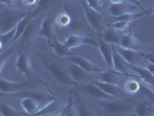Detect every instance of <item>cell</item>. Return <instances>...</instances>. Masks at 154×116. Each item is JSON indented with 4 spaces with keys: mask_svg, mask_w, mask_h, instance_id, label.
I'll return each instance as SVG.
<instances>
[{
    "mask_svg": "<svg viewBox=\"0 0 154 116\" xmlns=\"http://www.w3.org/2000/svg\"><path fill=\"white\" fill-rule=\"evenodd\" d=\"M138 9V5L124 1L122 4H111L109 6V13L114 16L123 15L128 13H136Z\"/></svg>",
    "mask_w": 154,
    "mask_h": 116,
    "instance_id": "obj_17",
    "label": "cell"
},
{
    "mask_svg": "<svg viewBox=\"0 0 154 116\" xmlns=\"http://www.w3.org/2000/svg\"><path fill=\"white\" fill-rule=\"evenodd\" d=\"M112 57H114V70L118 71V72H121V73H123V74L130 76V77H138V76L136 74V72L132 70L131 65L126 62L123 56L116 50L115 46H114Z\"/></svg>",
    "mask_w": 154,
    "mask_h": 116,
    "instance_id": "obj_10",
    "label": "cell"
},
{
    "mask_svg": "<svg viewBox=\"0 0 154 116\" xmlns=\"http://www.w3.org/2000/svg\"><path fill=\"white\" fill-rule=\"evenodd\" d=\"M16 28H13L11 30L6 31L0 35V42H1V51H5V49L8 48L11 44H13L14 39H15Z\"/></svg>",
    "mask_w": 154,
    "mask_h": 116,
    "instance_id": "obj_25",
    "label": "cell"
},
{
    "mask_svg": "<svg viewBox=\"0 0 154 116\" xmlns=\"http://www.w3.org/2000/svg\"><path fill=\"white\" fill-rule=\"evenodd\" d=\"M27 13H19L13 9H2L1 12V20H0V33L4 34L6 31L15 28L19 21L22 19Z\"/></svg>",
    "mask_w": 154,
    "mask_h": 116,
    "instance_id": "obj_4",
    "label": "cell"
},
{
    "mask_svg": "<svg viewBox=\"0 0 154 116\" xmlns=\"http://www.w3.org/2000/svg\"><path fill=\"white\" fill-rule=\"evenodd\" d=\"M145 57H146V59L148 62H151L154 64V54H146V52H145Z\"/></svg>",
    "mask_w": 154,
    "mask_h": 116,
    "instance_id": "obj_36",
    "label": "cell"
},
{
    "mask_svg": "<svg viewBox=\"0 0 154 116\" xmlns=\"http://www.w3.org/2000/svg\"><path fill=\"white\" fill-rule=\"evenodd\" d=\"M75 1H78V2H84V0H75ZM86 1V0H85Z\"/></svg>",
    "mask_w": 154,
    "mask_h": 116,
    "instance_id": "obj_42",
    "label": "cell"
},
{
    "mask_svg": "<svg viewBox=\"0 0 154 116\" xmlns=\"http://www.w3.org/2000/svg\"><path fill=\"white\" fill-rule=\"evenodd\" d=\"M84 14L87 20L88 24L92 27L94 30L102 31L103 28V16L101 14V12H97L95 9L91 8L88 5L84 6Z\"/></svg>",
    "mask_w": 154,
    "mask_h": 116,
    "instance_id": "obj_8",
    "label": "cell"
},
{
    "mask_svg": "<svg viewBox=\"0 0 154 116\" xmlns=\"http://www.w3.org/2000/svg\"><path fill=\"white\" fill-rule=\"evenodd\" d=\"M146 67L154 74V64H153V63L148 62V63H147V65H146Z\"/></svg>",
    "mask_w": 154,
    "mask_h": 116,
    "instance_id": "obj_37",
    "label": "cell"
},
{
    "mask_svg": "<svg viewBox=\"0 0 154 116\" xmlns=\"http://www.w3.org/2000/svg\"><path fill=\"white\" fill-rule=\"evenodd\" d=\"M125 1H128V2H131V4H134V5H138L139 7H140V4L138 2V0H125Z\"/></svg>",
    "mask_w": 154,
    "mask_h": 116,
    "instance_id": "obj_39",
    "label": "cell"
},
{
    "mask_svg": "<svg viewBox=\"0 0 154 116\" xmlns=\"http://www.w3.org/2000/svg\"><path fill=\"white\" fill-rule=\"evenodd\" d=\"M39 24L41 23L37 22V16L35 19L31 20V22L28 24V27L26 28V30L23 31L22 36L20 37V39L17 41L22 46L27 45L29 42H31L32 39H35L39 33Z\"/></svg>",
    "mask_w": 154,
    "mask_h": 116,
    "instance_id": "obj_15",
    "label": "cell"
},
{
    "mask_svg": "<svg viewBox=\"0 0 154 116\" xmlns=\"http://www.w3.org/2000/svg\"><path fill=\"white\" fill-rule=\"evenodd\" d=\"M99 76L97 77H94V79H99L102 81H106V83H111V84H116V85H122L124 86L125 81L130 78V76H126L123 74L118 71H116L114 69H108L104 70L103 72L97 73Z\"/></svg>",
    "mask_w": 154,
    "mask_h": 116,
    "instance_id": "obj_6",
    "label": "cell"
},
{
    "mask_svg": "<svg viewBox=\"0 0 154 116\" xmlns=\"http://www.w3.org/2000/svg\"><path fill=\"white\" fill-rule=\"evenodd\" d=\"M91 81L96 83L104 92L108 93L109 95H111L114 98H119L121 99V98H125L128 95V92L125 91L124 86L122 85H116V84H111V83H106V81H102V80H99V79H93Z\"/></svg>",
    "mask_w": 154,
    "mask_h": 116,
    "instance_id": "obj_14",
    "label": "cell"
},
{
    "mask_svg": "<svg viewBox=\"0 0 154 116\" xmlns=\"http://www.w3.org/2000/svg\"><path fill=\"white\" fill-rule=\"evenodd\" d=\"M133 114L138 116H153L154 105L149 100L136 103L133 106Z\"/></svg>",
    "mask_w": 154,
    "mask_h": 116,
    "instance_id": "obj_23",
    "label": "cell"
},
{
    "mask_svg": "<svg viewBox=\"0 0 154 116\" xmlns=\"http://www.w3.org/2000/svg\"><path fill=\"white\" fill-rule=\"evenodd\" d=\"M99 109H102L106 114H130L133 111V106H130L126 101L115 98L111 100H100L97 103Z\"/></svg>",
    "mask_w": 154,
    "mask_h": 116,
    "instance_id": "obj_2",
    "label": "cell"
},
{
    "mask_svg": "<svg viewBox=\"0 0 154 116\" xmlns=\"http://www.w3.org/2000/svg\"><path fill=\"white\" fill-rule=\"evenodd\" d=\"M102 39L111 45H118V44H121L122 34L114 27H109V28H106L102 33Z\"/></svg>",
    "mask_w": 154,
    "mask_h": 116,
    "instance_id": "obj_21",
    "label": "cell"
},
{
    "mask_svg": "<svg viewBox=\"0 0 154 116\" xmlns=\"http://www.w3.org/2000/svg\"><path fill=\"white\" fill-rule=\"evenodd\" d=\"M63 106L58 102V101L54 100L49 101L48 103H45L41 110L37 113V115H48V116H52V115H60V111H62Z\"/></svg>",
    "mask_w": 154,
    "mask_h": 116,
    "instance_id": "obj_24",
    "label": "cell"
},
{
    "mask_svg": "<svg viewBox=\"0 0 154 116\" xmlns=\"http://www.w3.org/2000/svg\"><path fill=\"white\" fill-rule=\"evenodd\" d=\"M148 14H152V15H154V7H152L151 9H148Z\"/></svg>",
    "mask_w": 154,
    "mask_h": 116,
    "instance_id": "obj_41",
    "label": "cell"
},
{
    "mask_svg": "<svg viewBox=\"0 0 154 116\" xmlns=\"http://www.w3.org/2000/svg\"><path fill=\"white\" fill-rule=\"evenodd\" d=\"M0 115L2 116H19L24 115V111H19L15 107H13L12 105H9L7 102H1L0 105Z\"/></svg>",
    "mask_w": 154,
    "mask_h": 116,
    "instance_id": "obj_26",
    "label": "cell"
},
{
    "mask_svg": "<svg viewBox=\"0 0 154 116\" xmlns=\"http://www.w3.org/2000/svg\"><path fill=\"white\" fill-rule=\"evenodd\" d=\"M66 62H67V61H66ZM66 67L69 70L71 77L73 78V80H74L75 83H78V84H80V83H86V81H88V80L91 79V77L94 76V73L87 72L85 69H82L80 65H78L75 63L67 62Z\"/></svg>",
    "mask_w": 154,
    "mask_h": 116,
    "instance_id": "obj_9",
    "label": "cell"
},
{
    "mask_svg": "<svg viewBox=\"0 0 154 116\" xmlns=\"http://www.w3.org/2000/svg\"><path fill=\"white\" fill-rule=\"evenodd\" d=\"M14 1H15V0H0L1 5H12Z\"/></svg>",
    "mask_w": 154,
    "mask_h": 116,
    "instance_id": "obj_38",
    "label": "cell"
},
{
    "mask_svg": "<svg viewBox=\"0 0 154 116\" xmlns=\"http://www.w3.org/2000/svg\"><path fill=\"white\" fill-rule=\"evenodd\" d=\"M15 66L17 71L22 72L23 74H26L27 77H29L31 72V63L29 56L26 54V52H19L17 55V58L15 61Z\"/></svg>",
    "mask_w": 154,
    "mask_h": 116,
    "instance_id": "obj_19",
    "label": "cell"
},
{
    "mask_svg": "<svg viewBox=\"0 0 154 116\" xmlns=\"http://www.w3.org/2000/svg\"><path fill=\"white\" fill-rule=\"evenodd\" d=\"M124 48H130V49H136L138 50V46H140V44L138 43L137 39L132 35V34H124L122 35V39H121V44Z\"/></svg>",
    "mask_w": 154,
    "mask_h": 116,
    "instance_id": "obj_28",
    "label": "cell"
},
{
    "mask_svg": "<svg viewBox=\"0 0 154 116\" xmlns=\"http://www.w3.org/2000/svg\"><path fill=\"white\" fill-rule=\"evenodd\" d=\"M49 44L52 48L54 54L57 55L58 57H60V58H66V57H69V56L74 55L72 52V49H69L65 43H62L59 39H56V37H54V39H52Z\"/></svg>",
    "mask_w": 154,
    "mask_h": 116,
    "instance_id": "obj_22",
    "label": "cell"
},
{
    "mask_svg": "<svg viewBox=\"0 0 154 116\" xmlns=\"http://www.w3.org/2000/svg\"><path fill=\"white\" fill-rule=\"evenodd\" d=\"M99 50H100V54L102 55L104 62L107 64V67L108 69H114V57H112V52H114V46L111 44L107 43L106 41L101 39L99 42Z\"/></svg>",
    "mask_w": 154,
    "mask_h": 116,
    "instance_id": "obj_18",
    "label": "cell"
},
{
    "mask_svg": "<svg viewBox=\"0 0 154 116\" xmlns=\"http://www.w3.org/2000/svg\"><path fill=\"white\" fill-rule=\"evenodd\" d=\"M37 56H38L39 59H41V62L43 63L46 67H48V70L51 72V74H52L59 83H62L63 85L73 86L77 84V83L73 80V78L71 77V74H69V70H67L66 66H64V65H62L59 62H57V61L52 59L51 57L45 56V55H43V54H38Z\"/></svg>",
    "mask_w": 154,
    "mask_h": 116,
    "instance_id": "obj_1",
    "label": "cell"
},
{
    "mask_svg": "<svg viewBox=\"0 0 154 116\" xmlns=\"http://www.w3.org/2000/svg\"><path fill=\"white\" fill-rule=\"evenodd\" d=\"M124 88L128 92V94H134L140 91L141 88V83L139 79H136V77H130L124 84Z\"/></svg>",
    "mask_w": 154,
    "mask_h": 116,
    "instance_id": "obj_27",
    "label": "cell"
},
{
    "mask_svg": "<svg viewBox=\"0 0 154 116\" xmlns=\"http://www.w3.org/2000/svg\"><path fill=\"white\" fill-rule=\"evenodd\" d=\"M115 49L125 58V61L130 65H139V66H146L148 61L145 57V52L139 51L136 49L124 48L122 45H114Z\"/></svg>",
    "mask_w": 154,
    "mask_h": 116,
    "instance_id": "obj_3",
    "label": "cell"
},
{
    "mask_svg": "<svg viewBox=\"0 0 154 116\" xmlns=\"http://www.w3.org/2000/svg\"><path fill=\"white\" fill-rule=\"evenodd\" d=\"M45 103H48V102L41 101L36 98H32V96H23L20 101L21 108L24 111V114H27V115H37V113Z\"/></svg>",
    "mask_w": 154,
    "mask_h": 116,
    "instance_id": "obj_7",
    "label": "cell"
},
{
    "mask_svg": "<svg viewBox=\"0 0 154 116\" xmlns=\"http://www.w3.org/2000/svg\"><path fill=\"white\" fill-rule=\"evenodd\" d=\"M74 106H75L77 115H93V114H95L94 111L89 110L87 105L82 101H74Z\"/></svg>",
    "mask_w": 154,
    "mask_h": 116,
    "instance_id": "obj_30",
    "label": "cell"
},
{
    "mask_svg": "<svg viewBox=\"0 0 154 116\" xmlns=\"http://www.w3.org/2000/svg\"><path fill=\"white\" fill-rule=\"evenodd\" d=\"M132 70L136 72V74L138 76L141 81H144L145 84L151 86L154 88V74L147 69L146 66H139V65H131Z\"/></svg>",
    "mask_w": 154,
    "mask_h": 116,
    "instance_id": "obj_20",
    "label": "cell"
},
{
    "mask_svg": "<svg viewBox=\"0 0 154 116\" xmlns=\"http://www.w3.org/2000/svg\"><path fill=\"white\" fill-rule=\"evenodd\" d=\"M56 23L59 27H67L71 23V16L66 12H62L60 14H58L56 17Z\"/></svg>",
    "mask_w": 154,
    "mask_h": 116,
    "instance_id": "obj_31",
    "label": "cell"
},
{
    "mask_svg": "<svg viewBox=\"0 0 154 116\" xmlns=\"http://www.w3.org/2000/svg\"><path fill=\"white\" fill-rule=\"evenodd\" d=\"M60 115H66V116L77 115L75 106H74V100H73V98H72V94H69V95L67 105H66V106H63L62 111H60Z\"/></svg>",
    "mask_w": 154,
    "mask_h": 116,
    "instance_id": "obj_29",
    "label": "cell"
},
{
    "mask_svg": "<svg viewBox=\"0 0 154 116\" xmlns=\"http://www.w3.org/2000/svg\"><path fill=\"white\" fill-rule=\"evenodd\" d=\"M140 91H143L144 94L146 95L147 99L154 105V88H152L151 86H148L147 84H145V83H144V84L141 83V88H140Z\"/></svg>",
    "mask_w": 154,
    "mask_h": 116,
    "instance_id": "obj_32",
    "label": "cell"
},
{
    "mask_svg": "<svg viewBox=\"0 0 154 116\" xmlns=\"http://www.w3.org/2000/svg\"><path fill=\"white\" fill-rule=\"evenodd\" d=\"M110 1H111V4H122L125 0H110Z\"/></svg>",
    "mask_w": 154,
    "mask_h": 116,
    "instance_id": "obj_40",
    "label": "cell"
},
{
    "mask_svg": "<svg viewBox=\"0 0 154 116\" xmlns=\"http://www.w3.org/2000/svg\"><path fill=\"white\" fill-rule=\"evenodd\" d=\"M65 61L67 62H72L75 63L78 65H80L82 69H85L87 72L89 73H94V74H97L100 72H103L104 69L100 67L99 65H96L95 63L91 62L89 59H87L85 57H81V56H77V55H72V56H69L65 58Z\"/></svg>",
    "mask_w": 154,
    "mask_h": 116,
    "instance_id": "obj_11",
    "label": "cell"
},
{
    "mask_svg": "<svg viewBox=\"0 0 154 116\" xmlns=\"http://www.w3.org/2000/svg\"><path fill=\"white\" fill-rule=\"evenodd\" d=\"M39 0H23V4L27 6H36V4H38Z\"/></svg>",
    "mask_w": 154,
    "mask_h": 116,
    "instance_id": "obj_35",
    "label": "cell"
},
{
    "mask_svg": "<svg viewBox=\"0 0 154 116\" xmlns=\"http://www.w3.org/2000/svg\"><path fill=\"white\" fill-rule=\"evenodd\" d=\"M29 81H12L7 80L4 77L0 78V92L1 94H13L16 92L23 91L29 85Z\"/></svg>",
    "mask_w": 154,
    "mask_h": 116,
    "instance_id": "obj_12",
    "label": "cell"
},
{
    "mask_svg": "<svg viewBox=\"0 0 154 116\" xmlns=\"http://www.w3.org/2000/svg\"><path fill=\"white\" fill-rule=\"evenodd\" d=\"M79 89L81 92H84L85 94H87V95L94 98V99H97V100H111V99H115L114 96H111V95H109L108 93L104 92L100 86L97 85L96 83H94V81H92V83L86 81L81 86H79Z\"/></svg>",
    "mask_w": 154,
    "mask_h": 116,
    "instance_id": "obj_5",
    "label": "cell"
},
{
    "mask_svg": "<svg viewBox=\"0 0 154 116\" xmlns=\"http://www.w3.org/2000/svg\"><path fill=\"white\" fill-rule=\"evenodd\" d=\"M56 23V17H54L52 15L45 16L39 24V33L38 36H43L48 39V42L50 43L54 39V27Z\"/></svg>",
    "mask_w": 154,
    "mask_h": 116,
    "instance_id": "obj_16",
    "label": "cell"
},
{
    "mask_svg": "<svg viewBox=\"0 0 154 116\" xmlns=\"http://www.w3.org/2000/svg\"><path fill=\"white\" fill-rule=\"evenodd\" d=\"M86 5H88L91 8L97 11V12H101L103 8L102 0H86Z\"/></svg>",
    "mask_w": 154,
    "mask_h": 116,
    "instance_id": "obj_33",
    "label": "cell"
},
{
    "mask_svg": "<svg viewBox=\"0 0 154 116\" xmlns=\"http://www.w3.org/2000/svg\"><path fill=\"white\" fill-rule=\"evenodd\" d=\"M64 43L69 46V49H74V48H78V46H81V45H94V46L99 45V42L95 41L93 37L84 36V35H75V34L69 35Z\"/></svg>",
    "mask_w": 154,
    "mask_h": 116,
    "instance_id": "obj_13",
    "label": "cell"
},
{
    "mask_svg": "<svg viewBox=\"0 0 154 116\" xmlns=\"http://www.w3.org/2000/svg\"><path fill=\"white\" fill-rule=\"evenodd\" d=\"M131 22H128V21H114L112 24H111V27H114L115 29L119 31H123V30H126L128 29V27H129V24Z\"/></svg>",
    "mask_w": 154,
    "mask_h": 116,
    "instance_id": "obj_34",
    "label": "cell"
}]
</instances>
